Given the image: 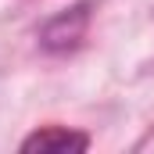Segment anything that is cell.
Masks as SVG:
<instances>
[{
  "mask_svg": "<svg viewBox=\"0 0 154 154\" xmlns=\"http://www.w3.org/2000/svg\"><path fill=\"white\" fill-rule=\"evenodd\" d=\"M90 7H93V0H82V4H75V7L54 14V18L39 29V43H43V50H50V54L75 50L79 43L86 39V29H90Z\"/></svg>",
  "mask_w": 154,
  "mask_h": 154,
  "instance_id": "1",
  "label": "cell"
},
{
  "mask_svg": "<svg viewBox=\"0 0 154 154\" xmlns=\"http://www.w3.org/2000/svg\"><path fill=\"white\" fill-rule=\"evenodd\" d=\"M22 151H39V154H65V151H90V136L68 129V125H43L22 140Z\"/></svg>",
  "mask_w": 154,
  "mask_h": 154,
  "instance_id": "2",
  "label": "cell"
}]
</instances>
